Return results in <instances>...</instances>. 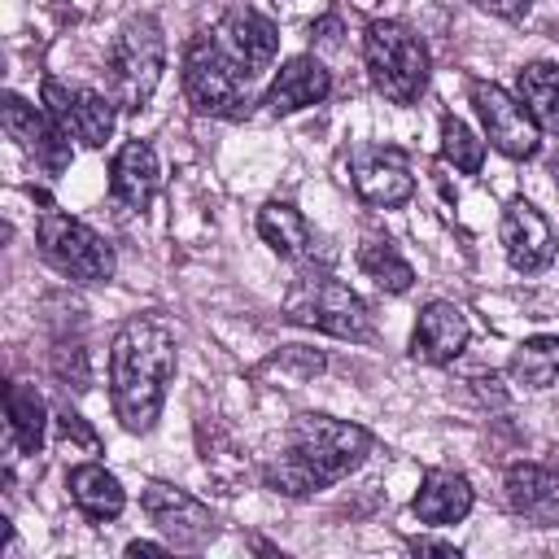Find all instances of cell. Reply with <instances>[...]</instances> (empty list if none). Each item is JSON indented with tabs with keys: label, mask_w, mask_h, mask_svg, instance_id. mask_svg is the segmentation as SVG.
I'll list each match as a JSON object with an SVG mask.
<instances>
[{
	"label": "cell",
	"mask_w": 559,
	"mask_h": 559,
	"mask_svg": "<svg viewBox=\"0 0 559 559\" xmlns=\"http://www.w3.org/2000/svg\"><path fill=\"white\" fill-rule=\"evenodd\" d=\"M175 328L162 314H131L109 341V402L127 432H153L175 376Z\"/></svg>",
	"instance_id": "obj_1"
},
{
	"label": "cell",
	"mask_w": 559,
	"mask_h": 559,
	"mask_svg": "<svg viewBox=\"0 0 559 559\" xmlns=\"http://www.w3.org/2000/svg\"><path fill=\"white\" fill-rule=\"evenodd\" d=\"M367 454H371V432L362 424L301 411L288 424L284 450L262 467V485L284 498H310L345 480L354 467H362Z\"/></svg>",
	"instance_id": "obj_2"
},
{
	"label": "cell",
	"mask_w": 559,
	"mask_h": 559,
	"mask_svg": "<svg viewBox=\"0 0 559 559\" xmlns=\"http://www.w3.org/2000/svg\"><path fill=\"white\" fill-rule=\"evenodd\" d=\"M253 83L258 74L245 70L218 39L214 31H201L183 48V96L197 114L210 118H245L253 105Z\"/></svg>",
	"instance_id": "obj_3"
},
{
	"label": "cell",
	"mask_w": 559,
	"mask_h": 559,
	"mask_svg": "<svg viewBox=\"0 0 559 559\" xmlns=\"http://www.w3.org/2000/svg\"><path fill=\"white\" fill-rule=\"evenodd\" d=\"M362 66H367L371 87L384 100H393V105H415L424 96L428 70H432L424 39L406 22H397V17H380V22L367 26V35H362Z\"/></svg>",
	"instance_id": "obj_4"
},
{
	"label": "cell",
	"mask_w": 559,
	"mask_h": 559,
	"mask_svg": "<svg viewBox=\"0 0 559 559\" xmlns=\"http://www.w3.org/2000/svg\"><path fill=\"white\" fill-rule=\"evenodd\" d=\"M284 319L301 323V328H319V332L341 336V341H367L371 336V319H367L362 297L345 280H336L328 266H310V262H301V275L284 293Z\"/></svg>",
	"instance_id": "obj_5"
},
{
	"label": "cell",
	"mask_w": 559,
	"mask_h": 559,
	"mask_svg": "<svg viewBox=\"0 0 559 559\" xmlns=\"http://www.w3.org/2000/svg\"><path fill=\"white\" fill-rule=\"evenodd\" d=\"M166 70V35L153 13H135L118 26L109 44V96L118 109L140 114Z\"/></svg>",
	"instance_id": "obj_6"
},
{
	"label": "cell",
	"mask_w": 559,
	"mask_h": 559,
	"mask_svg": "<svg viewBox=\"0 0 559 559\" xmlns=\"http://www.w3.org/2000/svg\"><path fill=\"white\" fill-rule=\"evenodd\" d=\"M35 245H39V258L52 271H61L66 280H79V284H105L118 271V258H114L109 240L96 227H87L83 218L61 214L57 205H44L39 210V218H35Z\"/></svg>",
	"instance_id": "obj_7"
},
{
	"label": "cell",
	"mask_w": 559,
	"mask_h": 559,
	"mask_svg": "<svg viewBox=\"0 0 559 559\" xmlns=\"http://www.w3.org/2000/svg\"><path fill=\"white\" fill-rule=\"evenodd\" d=\"M472 105H476V118H480V127H485V140L502 153V157H511V162H528V157H537V148H542V127L533 122V114L524 109V100L520 96H511L507 87H498V83H472Z\"/></svg>",
	"instance_id": "obj_8"
},
{
	"label": "cell",
	"mask_w": 559,
	"mask_h": 559,
	"mask_svg": "<svg viewBox=\"0 0 559 559\" xmlns=\"http://www.w3.org/2000/svg\"><path fill=\"white\" fill-rule=\"evenodd\" d=\"M140 511L153 520V528L175 546V550H201L205 542H214L218 524L214 511L192 498L188 489H175L166 480H148L140 493Z\"/></svg>",
	"instance_id": "obj_9"
},
{
	"label": "cell",
	"mask_w": 559,
	"mask_h": 559,
	"mask_svg": "<svg viewBox=\"0 0 559 559\" xmlns=\"http://www.w3.org/2000/svg\"><path fill=\"white\" fill-rule=\"evenodd\" d=\"M44 109L70 140H79L87 148H100L118 122L114 96L83 87V83H61V79H44Z\"/></svg>",
	"instance_id": "obj_10"
},
{
	"label": "cell",
	"mask_w": 559,
	"mask_h": 559,
	"mask_svg": "<svg viewBox=\"0 0 559 559\" xmlns=\"http://www.w3.org/2000/svg\"><path fill=\"white\" fill-rule=\"evenodd\" d=\"M0 118H4V131L17 140V148L44 170V175H66L70 170V162H74V144H70V135L52 122V114L44 109V105H31V100H22L17 92H4V100H0Z\"/></svg>",
	"instance_id": "obj_11"
},
{
	"label": "cell",
	"mask_w": 559,
	"mask_h": 559,
	"mask_svg": "<svg viewBox=\"0 0 559 559\" xmlns=\"http://www.w3.org/2000/svg\"><path fill=\"white\" fill-rule=\"evenodd\" d=\"M349 183L358 192V201L376 205V210H393L406 205L415 197V175L411 162L397 144H362L349 157Z\"/></svg>",
	"instance_id": "obj_12"
},
{
	"label": "cell",
	"mask_w": 559,
	"mask_h": 559,
	"mask_svg": "<svg viewBox=\"0 0 559 559\" xmlns=\"http://www.w3.org/2000/svg\"><path fill=\"white\" fill-rule=\"evenodd\" d=\"M498 240H502L507 262H511L520 275H537V271L550 266V258H555V231H550V223L542 218V210L528 205V201H511V205L502 210Z\"/></svg>",
	"instance_id": "obj_13"
},
{
	"label": "cell",
	"mask_w": 559,
	"mask_h": 559,
	"mask_svg": "<svg viewBox=\"0 0 559 559\" xmlns=\"http://www.w3.org/2000/svg\"><path fill=\"white\" fill-rule=\"evenodd\" d=\"M502 498L511 515L528 520L533 528L559 524V472L546 463H511L502 476Z\"/></svg>",
	"instance_id": "obj_14"
},
{
	"label": "cell",
	"mask_w": 559,
	"mask_h": 559,
	"mask_svg": "<svg viewBox=\"0 0 559 559\" xmlns=\"http://www.w3.org/2000/svg\"><path fill=\"white\" fill-rule=\"evenodd\" d=\"M214 39H218L245 70H253L258 79L266 74V66H271L275 52H280V31H275V22H271L266 13H258V9H249V4L223 13L218 26H214Z\"/></svg>",
	"instance_id": "obj_15"
},
{
	"label": "cell",
	"mask_w": 559,
	"mask_h": 559,
	"mask_svg": "<svg viewBox=\"0 0 559 559\" xmlns=\"http://www.w3.org/2000/svg\"><path fill=\"white\" fill-rule=\"evenodd\" d=\"M467 336H472L467 314L454 301H428L415 319V332H411V358L428 362V367H445L463 354Z\"/></svg>",
	"instance_id": "obj_16"
},
{
	"label": "cell",
	"mask_w": 559,
	"mask_h": 559,
	"mask_svg": "<svg viewBox=\"0 0 559 559\" xmlns=\"http://www.w3.org/2000/svg\"><path fill=\"white\" fill-rule=\"evenodd\" d=\"M328 96H332V74H328V66H323L319 57L301 52V57H288V61L275 70V79H271L262 105H266L275 118H284V114L323 105Z\"/></svg>",
	"instance_id": "obj_17"
},
{
	"label": "cell",
	"mask_w": 559,
	"mask_h": 559,
	"mask_svg": "<svg viewBox=\"0 0 559 559\" xmlns=\"http://www.w3.org/2000/svg\"><path fill=\"white\" fill-rule=\"evenodd\" d=\"M157 192V153L148 140H127L109 162V201L122 214H144Z\"/></svg>",
	"instance_id": "obj_18"
},
{
	"label": "cell",
	"mask_w": 559,
	"mask_h": 559,
	"mask_svg": "<svg viewBox=\"0 0 559 559\" xmlns=\"http://www.w3.org/2000/svg\"><path fill=\"white\" fill-rule=\"evenodd\" d=\"M472 502H476V493H472V480H467L463 472L432 467V472H424L411 511H415L419 524L445 528V524H459V520L472 511Z\"/></svg>",
	"instance_id": "obj_19"
},
{
	"label": "cell",
	"mask_w": 559,
	"mask_h": 559,
	"mask_svg": "<svg viewBox=\"0 0 559 559\" xmlns=\"http://www.w3.org/2000/svg\"><path fill=\"white\" fill-rule=\"evenodd\" d=\"M66 489L74 498V507L92 520V524H109L122 515L127 507V489L122 480L105 467V463H74L70 476H66Z\"/></svg>",
	"instance_id": "obj_20"
},
{
	"label": "cell",
	"mask_w": 559,
	"mask_h": 559,
	"mask_svg": "<svg viewBox=\"0 0 559 559\" xmlns=\"http://www.w3.org/2000/svg\"><path fill=\"white\" fill-rule=\"evenodd\" d=\"M258 236L288 262H310L314 258V231H310L306 214L288 201H266L258 210Z\"/></svg>",
	"instance_id": "obj_21"
},
{
	"label": "cell",
	"mask_w": 559,
	"mask_h": 559,
	"mask_svg": "<svg viewBox=\"0 0 559 559\" xmlns=\"http://www.w3.org/2000/svg\"><path fill=\"white\" fill-rule=\"evenodd\" d=\"M515 96L533 114V122L559 135V61H528L515 74Z\"/></svg>",
	"instance_id": "obj_22"
},
{
	"label": "cell",
	"mask_w": 559,
	"mask_h": 559,
	"mask_svg": "<svg viewBox=\"0 0 559 559\" xmlns=\"http://www.w3.org/2000/svg\"><path fill=\"white\" fill-rule=\"evenodd\" d=\"M4 406H9V432H13L17 450L39 454V445H44V428H48V406H44V397L35 393V384L13 380L9 393H4Z\"/></svg>",
	"instance_id": "obj_23"
},
{
	"label": "cell",
	"mask_w": 559,
	"mask_h": 559,
	"mask_svg": "<svg viewBox=\"0 0 559 559\" xmlns=\"http://www.w3.org/2000/svg\"><path fill=\"white\" fill-rule=\"evenodd\" d=\"M511 380L524 389H550L559 380V336H528L511 349Z\"/></svg>",
	"instance_id": "obj_24"
},
{
	"label": "cell",
	"mask_w": 559,
	"mask_h": 559,
	"mask_svg": "<svg viewBox=\"0 0 559 559\" xmlns=\"http://www.w3.org/2000/svg\"><path fill=\"white\" fill-rule=\"evenodd\" d=\"M358 266H362V275L376 280L384 293H406V288L415 284L411 262H406V258L397 253V245L384 240V236H367V240L358 245Z\"/></svg>",
	"instance_id": "obj_25"
},
{
	"label": "cell",
	"mask_w": 559,
	"mask_h": 559,
	"mask_svg": "<svg viewBox=\"0 0 559 559\" xmlns=\"http://www.w3.org/2000/svg\"><path fill=\"white\" fill-rule=\"evenodd\" d=\"M441 157H445L454 170L476 175V170L485 166V140H476V131H472L463 118L445 114V118H441Z\"/></svg>",
	"instance_id": "obj_26"
},
{
	"label": "cell",
	"mask_w": 559,
	"mask_h": 559,
	"mask_svg": "<svg viewBox=\"0 0 559 559\" xmlns=\"http://www.w3.org/2000/svg\"><path fill=\"white\" fill-rule=\"evenodd\" d=\"M472 4L489 17H502V22H524L533 9V0H472Z\"/></svg>",
	"instance_id": "obj_27"
},
{
	"label": "cell",
	"mask_w": 559,
	"mask_h": 559,
	"mask_svg": "<svg viewBox=\"0 0 559 559\" xmlns=\"http://www.w3.org/2000/svg\"><path fill=\"white\" fill-rule=\"evenodd\" d=\"M57 428H61V437H66V441H83L87 450H96V432L83 424V415H79V411H70V406H66V411L57 415Z\"/></svg>",
	"instance_id": "obj_28"
},
{
	"label": "cell",
	"mask_w": 559,
	"mask_h": 559,
	"mask_svg": "<svg viewBox=\"0 0 559 559\" xmlns=\"http://www.w3.org/2000/svg\"><path fill=\"white\" fill-rule=\"evenodd\" d=\"M411 550H415V555H454V559H459V546H450V542H428V537H415Z\"/></svg>",
	"instance_id": "obj_29"
},
{
	"label": "cell",
	"mask_w": 559,
	"mask_h": 559,
	"mask_svg": "<svg viewBox=\"0 0 559 559\" xmlns=\"http://www.w3.org/2000/svg\"><path fill=\"white\" fill-rule=\"evenodd\" d=\"M323 39V44H336V17H323V22H310V39Z\"/></svg>",
	"instance_id": "obj_30"
},
{
	"label": "cell",
	"mask_w": 559,
	"mask_h": 559,
	"mask_svg": "<svg viewBox=\"0 0 559 559\" xmlns=\"http://www.w3.org/2000/svg\"><path fill=\"white\" fill-rule=\"evenodd\" d=\"M170 550V542H127V555H162Z\"/></svg>",
	"instance_id": "obj_31"
},
{
	"label": "cell",
	"mask_w": 559,
	"mask_h": 559,
	"mask_svg": "<svg viewBox=\"0 0 559 559\" xmlns=\"http://www.w3.org/2000/svg\"><path fill=\"white\" fill-rule=\"evenodd\" d=\"M555 39H559V17H555Z\"/></svg>",
	"instance_id": "obj_32"
}]
</instances>
